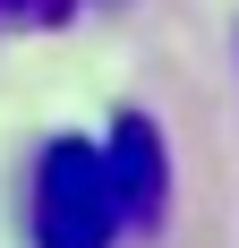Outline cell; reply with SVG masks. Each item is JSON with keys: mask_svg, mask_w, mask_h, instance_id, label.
<instances>
[{"mask_svg": "<svg viewBox=\"0 0 239 248\" xmlns=\"http://www.w3.org/2000/svg\"><path fill=\"white\" fill-rule=\"evenodd\" d=\"M103 180H111V205H120V231H154L163 223V197H171V154H163V128L145 111H120L111 137H103Z\"/></svg>", "mask_w": 239, "mask_h": 248, "instance_id": "7a4b0ae2", "label": "cell"}, {"mask_svg": "<svg viewBox=\"0 0 239 248\" xmlns=\"http://www.w3.org/2000/svg\"><path fill=\"white\" fill-rule=\"evenodd\" d=\"M77 17V0H0V26H60Z\"/></svg>", "mask_w": 239, "mask_h": 248, "instance_id": "3957f363", "label": "cell"}, {"mask_svg": "<svg viewBox=\"0 0 239 248\" xmlns=\"http://www.w3.org/2000/svg\"><path fill=\"white\" fill-rule=\"evenodd\" d=\"M111 240H120V205L94 137H51L34 154V248H111Z\"/></svg>", "mask_w": 239, "mask_h": 248, "instance_id": "6da1fadb", "label": "cell"}]
</instances>
